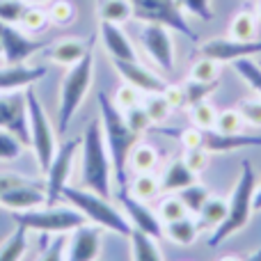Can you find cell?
I'll list each match as a JSON object with an SVG mask.
<instances>
[{
    "label": "cell",
    "instance_id": "obj_1",
    "mask_svg": "<svg viewBox=\"0 0 261 261\" xmlns=\"http://www.w3.org/2000/svg\"><path fill=\"white\" fill-rule=\"evenodd\" d=\"M99 110H101V128H103L106 149H108L110 163H113V179L117 181L119 190H126L128 184V156L138 144L140 135L128 128L122 110L115 106L106 92H99Z\"/></svg>",
    "mask_w": 261,
    "mask_h": 261
},
{
    "label": "cell",
    "instance_id": "obj_2",
    "mask_svg": "<svg viewBox=\"0 0 261 261\" xmlns=\"http://www.w3.org/2000/svg\"><path fill=\"white\" fill-rule=\"evenodd\" d=\"M81 184L83 188L110 197L113 163L106 149L101 122H90L81 140Z\"/></svg>",
    "mask_w": 261,
    "mask_h": 261
},
{
    "label": "cell",
    "instance_id": "obj_3",
    "mask_svg": "<svg viewBox=\"0 0 261 261\" xmlns=\"http://www.w3.org/2000/svg\"><path fill=\"white\" fill-rule=\"evenodd\" d=\"M254 190H257V174L252 170V163L243 161L241 165V174L236 179V186L231 190L229 199H227V216L220 225L213 229L211 239L208 243L216 248L220 245L222 241H227L229 236L239 234L245 225L250 222V216H252V197H254Z\"/></svg>",
    "mask_w": 261,
    "mask_h": 261
},
{
    "label": "cell",
    "instance_id": "obj_4",
    "mask_svg": "<svg viewBox=\"0 0 261 261\" xmlns=\"http://www.w3.org/2000/svg\"><path fill=\"white\" fill-rule=\"evenodd\" d=\"M62 197L71 204L73 208L83 213L87 218V222L99 225L101 229H108L113 234H119L124 239H130L133 227H130L128 218L124 216L122 208H117L108 197L94 193V190H83V188H73V186H64Z\"/></svg>",
    "mask_w": 261,
    "mask_h": 261
},
{
    "label": "cell",
    "instance_id": "obj_5",
    "mask_svg": "<svg viewBox=\"0 0 261 261\" xmlns=\"http://www.w3.org/2000/svg\"><path fill=\"white\" fill-rule=\"evenodd\" d=\"M92 76H94V53L92 48H87V53L78 60L76 64H71L60 87V106H58V133L64 135L71 124V119L76 117L78 108L83 106L87 92L92 85Z\"/></svg>",
    "mask_w": 261,
    "mask_h": 261
},
{
    "label": "cell",
    "instance_id": "obj_6",
    "mask_svg": "<svg viewBox=\"0 0 261 261\" xmlns=\"http://www.w3.org/2000/svg\"><path fill=\"white\" fill-rule=\"evenodd\" d=\"M12 218L16 225L39 234H69L87 222V218L78 208L55 206V204H44L30 211H16Z\"/></svg>",
    "mask_w": 261,
    "mask_h": 261
},
{
    "label": "cell",
    "instance_id": "obj_7",
    "mask_svg": "<svg viewBox=\"0 0 261 261\" xmlns=\"http://www.w3.org/2000/svg\"><path fill=\"white\" fill-rule=\"evenodd\" d=\"M25 103H28V126H30V147L35 151L39 170L46 172L55 151H58V147H55V130L50 126L44 106H41L39 96L35 94L32 87H28L25 92Z\"/></svg>",
    "mask_w": 261,
    "mask_h": 261
},
{
    "label": "cell",
    "instance_id": "obj_8",
    "mask_svg": "<svg viewBox=\"0 0 261 261\" xmlns=\"http://www.w3.org/2000/svg\"><path fill=\"white\" fill-rule=\"evenodd\" d=\"M133 9V18L142 23H158L170 30L186 35L188 39L197 41V35L186 21V14L181 9L179 0H128Z\"/></svg>",
    "mask_w": 261,
    "mask_h": 261
},
{
    "label": "cell",
    "instance_id": "obj_9",
    "mask_svg": "<svg viewBox=\"0 0 261 261\" xmlns=\"http://www.w3.org/2000/svg\"><path fill=\"white\" fill-rule=\"evenodd\" d=\"M81 149V140H67L62 147H58L53 161H50L48 170L44 172L46 174V199L48 204H55L60 197H62V190L67 186V179L71 174L73 161H76V153Z\"/></svg>",
    "mask_w": 261,
    "mask_h": 261
},
{
    "label": "cell",
    "instance_id": "obj_10",
    "mask_svg": "<svg viewBox=\"0 0 261 261\" xmlns=\"http://www.w3.org/2000/svg\"><path fill=\"white\" fill-rule=\"evenodd\" d=\"M140 44L144 53L158 64L163 71H174V41H172V30L158 23H144L140 32Z\"/></svg>",
    "mask_w": 261,
    "mask_h": 261
},
{
    "label": "cell",
    "instance_id": "obj_11",
    "mask_svg": "<svg viewBox=\"0 0 261 261\" xmlns=\"http://www.w3.org/2000/svg\"><path fill=\"white\" fill-rule=\"evenodd\" d=\"M0 46H3V58L7 64H21L37 50L46 48V41L32 39L25 32H21L14 23L0 21Z\"/></svg>",
    "mask_w": 261,
    "mask_h": 261
},
{
    "label": "cell",
    "instance_id": "obj_12",
    "mask_svg": "<svg viewBox=\"0 0 261 261\" xmlns=\"http://www.w3.org/2000/svg\"><path fill=\"white\" fill-rule=\"evenodd\" d=\"M119 206H122L124 216L128 218L130 227L135 231H142V234L151 236L153 241H158L165 234V227H163L158 213L147 202H142L138 197H130V195H126V190H124V193H119Z\"/></svg>",
    "mask_w": 261,
    "mask_h": 261
},
{
    "label": "cell",
    "instance_id": "obj_13",
    "mask_svg": "<svg viewBox=\"0 0 261 261\" xmlns=\"http://www.w3.org/2000/svg\"><path fill=\"white\" fill-rule=\"evenodd\" d=\"M101 227L85 222L71 231L67 239V259L64 261H96L101 254Z\"/></svg>",
    "mask_w": 261,
    "mask_h": 261
},
{
    "label": "cell",
    "instance_id": "obj_14",
    "mask_svg": "<svg viewBox=\"0 0 261 261\" xmlns=\"http://www.w3.org/2000/svg\"><path fill=\"white\" fill-rule=\"evenodd\" d=\"M202 55L204 58H211L216 62H236L241 58H252V55L261 53V39L254 41H241L234 39V37H218V39H211L206 44H202Z\"/></svg>",
    "mask_w": 261,
    "mask_h": 261
},
{
    "label": "cell",
    "instance_id": "obj_15",
    "mask_svg": "<svg viewBox=\"0 0 261 261\" xmlns=\"http://www.w3.org/2000/svg\"><path fill=\"white\" fill-rule=\"evenodd\" d=\"M0 128H7L21 140L30 144V126H28V103L25 94L0 96Z\"/></svg>",
    "mask_w": 261,
    "mask_h": 261
},
{
    "label": "cell",
    "instance_id": "obj_16",
    "mask_svg": "<svg viewBox=\"0 0 261 261\" xmlns=\"http://www.w3.org/2000/svg\"><path fill=\"white\" fill-rule=\"evenodd\" d=\"M117 73L124 78V83L133 85L135 90L144 92V94H163L167 87V83L163 81L158 73H153L151 69H147L144 64H140L138 60L130 62H113Z\"/></svg>",
    "mask_w": 261,
    "mask_h": 261
},
{
    "label": "cell",
    "instance_id": "obj_17",
    "mask_svg": "<svg viewBox=\"0 0 261 261\" xmlns=\"http://www.w3.org/2000/svg\"><path fill=\"white\" fill-rule=\"evenodd\" d=\"M48 204L46 199V188H39L37 184H32L30 179H25L23 184L12 186L9 190H5L0 197V206L12 208V211H30V208L44 206Z\"/></svg>",
    "mask_w": 261,
    "mask_h": 261
},
{
    "label": "cell",
    "instance_id": "obj_18",
    "mask_svg": "<svg viewBox=\"0 0 261 261\" xmlns=\"http://www.w3.org/2000/svg\"><path fill=\"white\" fill-rule=\"evenodd\" d=\"M245 147H261V135L220 133L216 128H202V149H206L208 153H227Z\"/></svg>",
    "mask_w": 261,
    "mask_h": 261
},
{
    "label": "cell",
    "instance_id": "obj_19",
    "mask_svg": "<svg viewBox=\"0 0 261 261\" xmlns=\"http://www.w3.org/2000/svg\"><path fill=\"white\" fill-rule=\"evenodd\" d=\"M44 76H46L44 67H25V62L5 64V67H0V92H14L30 87Z\"/></svg>",
    "mask_w": 261,
    "mask_h": 261
},
{
    "label": "cell",
    "instance_id": "obj_20",
    "mask_svg": "<svg viewBox=\"0 0 261 261\" xmlns=\"http://www.w3.org/2000/svg\"><path fill=\"white\" fill-rule=\"evenodd\" d=\"M101 41H103V46L113 62H130V60H138V55H135V50H133V44L128 41V37L124 35V30L117 23L101 21Z\"/></svg>",
    "mask_w": 261,
    "mask_h": 261
},
{
    "label": "cell",
    "instance_id": "obj_21",
    "mask_svg": "<svg viewBox=\"0 0 261 261\" xmlns=\"http://www.w3.org/2000/svg\"><path fill=\"white\" fill-rule=\"evenodd\" d=\"M195 181H197V174L186 165L184 158H174L161 176V190L163 193H179Z\"/></svg>",
    "mask_w": 261,
    "mask_h": 261
},
{
    "label": "cell",
    "instance_id": "obj_22",
    "mask_svg": "<svg viewBox=\"0 0 261 261\" xmlns=\"http://www.w3.org/2000/svg\"><path fill=\"white\" fill-rule=\"evenodd\" d=\"M165 234H167V239L176 245H193L199 236V225L195 218L186 216V218H181V220L167 222Z\"/></svg>",
    "mask_w": 261,
    "mask_h": 261
},
{
    "label": "cell",
    "instance_id": "obj_23",
    "mask_svg": "<svg viewBox=\"0 0 261 261\" xmlns=\"http://www.w3.org/2000/svg\"><path fill=\"white\" fill-rule=\"evenodd\" d=\"M87 53V46L78 39H64V41H58L53 48L48 50V58L53 60L55 64H64V67H71L76 64L83 55Z\"/></svg>",
    "mask_w": 261,
    "mask_h": 261
},
{
    "label": "cell",
    "instance_id": "obj_24",
    "mask_svg": "<svg viewBox=\"0 0 261 261\" xmlns=\"http://www.w3.org/2000/svg\"><path fill=\"white\" fill-rule=\"evenodd\" d=\"M130 257H133V261H163L156 241L135 229L130 234Z\"/></svg>",
    "mask_w": 261,
    "mask_h": 261
},
{
    "label": "cell",
    "instance_id": "obj_25",
    "mask_svg": "<svg viewBox=\"0 0 261 261\" xmlns=\"http://www.w3.org/2000/svg\"><path fill=\"white\" fill-rule=\"evenodd\" d=\"M227 216V202L218 197H208L202 211L197 213V225L199 229H216Z\"/></svg>",
    "mask_w": 261,
    "mask_h": 261
},
{
    "label": "cell",
    "instance_id": "obj_26",
    "mask_svg": "<svg viewBox=\"0 0 261 261\" xmlns=\"http://www.w3.org/2000/svg\"><path fill=\"white\" fill-rule=\"evenodd\" d=\"M259 23L254 18V14L250 12H239L229 23V37L241 41H254L259 39Z\"/></svg>",
    "mask_w": 261,
    "mask_h": 261
},
{
    "label": "cell",
    "instance_id": "obj_27",
    "mask_svg": "<svg viewBox=\"0 0 261 261\" xmlns=\"http://www.w3.org/2000/svg\"><path fill=\"white\" fill-rule=\"evenodd\" d=\"M28 250V229L16 225L7 241L0 245V261H21Z\"/></svg>",
    "mask_w": 261,
    "mask_h": 261
},
{
    "label": "cell",
    "instance_id": "obj_28",
    "mask_svg": "<svg viewBox=\"0 0 261 261\" xmlns=\"http://www.w3.org/2000/svg\"><path fill=\"white\" fill-rule=\"evenodd\" d=\"M158 165V151L151 144H135L133 151L128 156V167L135 174H142V172H153Z\"/></svg>",
    "mask_w": 261,
    "mask_h": 261
},
{
    "label": "cell",
    "instance_id": "obj_29",
    "mask_svg": "<svg viewBox=\"0 0 261 261\" xmlns=\"http://www.w3.org/2000/svg\"><path fill=\"white\" fill-rule=\"evenodd\" d=\"M161 190V176H156L153 172H142V174H135L133 184H130V195L142 202H149V199L158 197Z\"/></svg>",
    "mask_w": 261,
    "mask_h": 261
},
{
    "label": "cell",
    "instance_id": "obj_30",
    "mask_svg": "<svg viewBox=\"0 0 261 261\" xmlns=\"http://www.w3.org/2000/svg\"><path fill=\"white\" fill-rule=\"evenodd\" d=\"M101 21L108 23H126L128 18H133V9H130L128 0H101Z\"/></svg>",
    "mask_w": 261,
    "mask_h": 261
},
{
    "label": "cell",
    "instance_id": "obj_31",
    "mask_svg": "<svg viewBox=\"0 0 261 261\" xmlns=\"http://www.w3.org/2000/svg\"><path fill=\"white\" fill-rule=\"evenodd\" d=\"M179 199L184 202V206L188 208V213H195L197 216L199 211H202V206L206 204V199L211 197V193H208V188H204V186H199L197 181L190 186H186L184 190H179Z\"/></svg>",
    "mask_w": 261,
    "mask_h": 261
},
{
    "label": "cell",
    "instance_id": "obj_32",
    "mask_svg": "<svg viewBox=\"0 0 261 261\" xmlns=\"http://www.w3.org/2000/svg\"><path fill=\"white\" fill-rule=\"evenodd\" d=\"M231 64H234L236 73H239V76L261 96V64L254 62L252 58H241V60H236V62H231Z\"/></svg>",
    "mask_w": 261,
    "mask_h": 261
},
{
    "label": "cell",
    "instance_id": "obj_33",
    "mask_svg": "<svg viewBox=\"0 0 261 261\" xmlns=\"http://www.w3.org/2000/svg\"><path fill=\"white\" fill-rule=\"evenodd\" d=\"M142 106H144V110H147L151 124H163L167 117H170L172 110H174L170 106V101L165 99V94H147V99H144Z\"/></svg>",
    "mask_w": 261,
    "mask_h": 261
},
{
    "label": "cell",
    "instance_id": "obj_34",
    "mask_svg": "<svg viewBox=\"0 0 261 261\" xmlns=\"http://www.w3.org/2000/svg\"><path fill=\"white\" fill-rule=\"evenodd\" d=\"M216 87H218V81H213V83H202V81H193V78H190V81L184 85L186 106L190 108V106L199 103V101H206L208 96L216 92Z\"/></svg>",
    "mask_w": 261,
    "mask_h": 261
},
{
    "label": "cell",
    "instance_id": "obj_35",
    "mask_svg": "<svg viewBox=\"0 0 261 261\" xmlns=\"http://www.w3.org/2000/svg\"><path fill=\"white\" fill-rule=\"evenodd\" d=\"M158 218H161L163 225H167V222H174V220H181V218L188 216V208L184 206V202L179 199V195H170V197H165L161 202V206H158Z\"/></svg>",
    "mask_w": 261,
    "mask_h": 261
},
{
    "label": "cell",
    "instance_id": "obj_36",
    "mask_svg": "<svg viewBox=\"0 0 261 261\" xmlns=\"http://www.w3.org/2000/svg\"><path fill=\"white\" fill-rule=\"evenodd\" d=\"M48 23H50L48 12H44L39 5H28L25 14L21 16V28L25 32H41Z\"/></svg>",
    "mask_w": 261,
    "mask_h": 261
},
{
    "label": "cell",
    "instance_id": "obj_37",
    "mask_svg": "<svg viewBox=\"0 0 261 261\" xmlns=\"http://www.w3.org/2000/svg\"><path fill=\"white\" fill-rule=\"evenodd\" d=\"M216 117L218 110L208 101H199V103L190 106V122L197 128H213L216 126Z\"/></svg>",
    "mask_w": 261,
    "mask_h": 261
},
{
    "label": "cell",
    "instance_id": "obj_38",
    "mask_svg": "<svg viewBox=\"0 0 261 261\" xmlns=\"http://www.w3.org/2000/svg\"><path fill=\"white\" fill-rule=\"evenodd\" d=\"M243 117H241L239 108H227L222 110V113H218L216 117V130H220V133H243Z\"/></svg>",
    "mask_w": 261,
    "mask_h": 261
},
{
    "label": "cell",
    "instance_id": "obj_39",
    "mask_svg": "<svg viewBox=\"0 0 261 261\" xmlns=\"http://www.w3.org/2000/svg\"><path fill=\"white\" fill-rule=\"evenodd\" d=\"M218 76H220V62H216V60L211 58H204L197 60V62L193 64V69H190V78L193 81H202V83H213L218 81Z\"/></svg>",
    "mask_w": 261,
    "mask_h": 261
},
{
    "label": "cell",
    "instance_id": "obj_40",
    "mask_svg": "<svg viewBox=\"0 0 261 261\" xmlns=\"http://www.w3.org/2000/svg\"><path fill=\"white\" fill-rule=\"evenodd\" d=\"M25 144L7 128H0V161H16Z\"/></svg>",
    "mask_w": 261,
    "mask_h": 261
},
{
    "label": "cell",
    "instance_id": "obj_41",
    "mask_svg": "<svg viewBox=\"0 0 261 261\" xmlns=\"http://www.w3.org/2000/svg\"><path fill=\"white\" fill-rule=\"evenodd\" d=\"M122 115H124V119H126L128 128L135 130L138 135L144 133V130L151 126V119H149V115H147V110H144L142 103L133 106V108H128V110H122Z\"/></svg>",
    "mask_w": 261,
    "mask_h": 261
},
{
    "label": "cell",
    "instance_id": "obj_42",
    "mask_svg": "<svg viewBox=\"0 0 261 261\" xmlns=\"http://www.w3.org/2000/svg\"><path fill=\"white\" fill-rule=\"evenodd\" d=\"M25 0H0V21L3 23H21V16L25 14Z\"/></svg>",
    "mask_w": 261,
    "mask_h": 261
},
{
    "label": "cell",
    "instance_id": "obj_43",
    "mask_svg": "<svg viewBox=\"0 0 261 261\" xmlns=\"http://www.w3.org/2000/svg\"><path fill=\"white\" fill-rule=\"evenodd\" d=\"M48 16L58 25H69L73 21V16H76V9H73V5L69 0H55L48 9Z\"/></svg>",
    "mask_w": 261,
    "mask_h": 261
},
{
    "label": "cell",
    "instance_id": "obj_44",
    "mask_svg": "<svg viewBox=\"0 0 261 261\" xmlns=\"http://www.w3.org/2000/svg\"><path fill=\"white\" fill-rule=\"evenodd\" d=\"M239 113L245 124L261 126V96H257V99H243L239 103Z\"/></svg>",
    "mask_w": 261,
    "mask_h": 261
},
{
    "label": "cell",
    "instance_id": "obj_45",
    "mask_svg": "<svg viewBox=\"0 0 261 261\" xmlns=\"http://www.w3.org/2000/svg\"><path fill=\"white\" fill-rule=\"evenodd\" d=\"M181 9L193 16L202 18V21H211L213 18V7H211V0H179Z\"/></svg>",
    "mask_w": 261,
    "mask_h": 261
},
{
    "label": "cell",
    "instance_id": "obj_46",
    "mask_svg": "<svg viewBox=\"0 0 261 261\" xmlns=\"http://www.w3.org/2000/svg\"><path fill=\"white\" fill-rule=\"evenodd\" d=\"M184 161H186V165L195 172V174H202V172L208 167V151L206 149H202V147L199 149H186Z\"/></svg>",
    "mask_w": 261,
    "mask_h": 261
},
{
    "label": "cell",
    "instance_id": "obj_47",
    "mask_svg": "<svg viewBox=\"0 0 261 261\" xmlns=\"http://www.w3.org/2000/svg\"><path fill=\"white\" fill-rule=\"evenodd\" d=\"M115 106H117L119 110H128V108H133V106H138L140 103V90H135L133 85H124V87H119L117 92H115Z\"/></svg>",
    "mask_w": 261,
    "mask_h": 261
},
{
    "label": "cell",
    "instance_id": "obj_48",
    "mask_svg": "<svg viewBox=\"0 0 261 261\" xmlns=\"http://www.w3.org/2000/svg\"><path fill=\"white\" fill-rule=\"evenodd\" d=\"M64 259H67V236L58 234L53 239V243L44 250V254L37 261H64Z\"/></svg>",
    "mask_w": 261,
    "mask_h": 261
},
{
    "label": "cell",
    "instance_id": "obj_49",
    "mask_svg": "<svg viewBox=\"0 0 261 261\" xmlns=\"http://www.w3.org/2000/svg\"><path fill=\"white\" fill-rule=\"evenodd\" d=\"M172 135L179 138V142H181V147L184 149H199L202 147V128H197V126L181 128V130H176V133H172Z\"/></svg>",
    "mask_w": 261,
    "mask_h": 261
},
{
    "label": "cell",
    "instance_id": "obj_50",
    "mask_svg": "<svg viewBox=\"0 0 261 261\" xmlns=\"http://www.w3.org/2000/svg\"><path fill=\"white\" fill-rule=\"evenodd\" d=\"M163 94H165V99L170 101V106H172V108H184V106H186V94H184V87H179V85H167Z\"/></svg>",
    "mask_w": 261,
    "mask_h": 261
},
{
    "label": "cell",
    "instance_id": "obj_51",
    "mask_svg": "<svg viewBox=\"0 0 261 261\" xmlns=\"http://www.w3.org/2000/svg\"><path fill=\"white\" fill-rule=\"evenodd\" d=\"M25 176H18V174H9V172H0V197H3L5 190H9L12 186L23 184Z\"/></svg>",
    "mask_w": 261,
    "mask_h": 261
},
{
    "label": "cell",
    "instance_id": "obj_52",
    "mask_svg": "<svg viewBox=\"0 0 261 261\" xmlns=\"http://www.w3.org/2000/svg\"><path fill=\"white\" fill-rule=\"evenodd\" d=\"M252 208L254 211H261V184L257 181V190H254V197H252Z\"/></svg>",
    "mask_w": 261,
    "mask_h": 261
},
{
    "label": "cell",
    "instance_id": "obj_53",
    "mask_svg": "<svg viewBox=\"0 0 261 261\" xmlns=\"http://www.w3.org/2000/svg\"><path fill=\"white\" fill-rule=\"evenodd\" d=\"M243 261H261V250H257V252H252L250 257H245Z\"/></svg>",
    "mask_w": 261,
    "mask_h": 261
},
{
    "label": "cell",
    "instance_id": "obj_54",
    "mask_svg": "<svg viewBox=\"0 0 261 261\" xmlns=\"http://www.w3.org/2000/svg\"><path fill=\"white\" fill-rule=\"evenodd\" d=\"M25 3H28V5H39V7H41V5L48 3V0H25Z\"/></svg>",
    "mask_w": 261,
    "mask_h": 261
},
{
    "label": "cell",
    "instance_id": "obj_55",
    "mask_svg": "<svg viewBox=\"0 0 261 261\" xmlns=\"http://www.w3.org/2000/svg\"><path fill=\"white\" fill-rule=\"evenodd\" d=\"M218 261H241L239 257H222V259H218Z\"/></svg>",
    "mask_w": 261,
    "mask_h": 261
},
{
    "label": "cell",
    "instance_id": "obj_56",
    "mask_svg": "<svg viewBox=\"0 0 261 261\" xmlns=\"http://www.w3.org/2000/svg\"><path fill=\"white\" fill-rule=\"evenodd\" d=\"M259 16H261V0H259Z\"/></svg>",
    "mask_w": 261,
    "mask_h": 261
},
{
    "label": "cell",
    "instance_id": "obj_57",
    "mask_svg": "<svg viewBox=\"0 0 261 261\" xmlns=\"http://www.w3.org/2000/svg\"><path fill=\"white\" fill-rule=\"evenodd\" d=\"M0 55H3V46H0Z\"/></svg>",
    "mask_w": 261,
    "mask_h": 261
}]
</instances>
